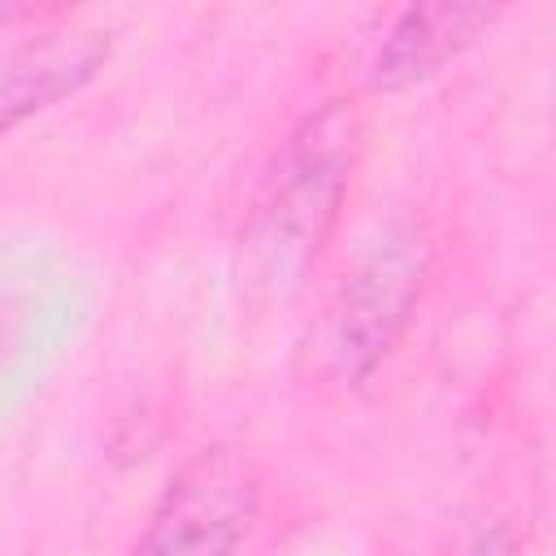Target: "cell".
Returning <instances> with one entry per match:
<instances>
[{
    "label": "cell",
    "mask_w": 556,
    "mask_h": 556,
    "mask_svg": "<svg viewBox=\"0 0 556 556\" xmlns=\"http://www.w3.org/2000/svg\"><path fill=\"white\" fill-rule=\"evenodd\" d=\"M356 156L361 113L352 100L321 104L282 139L239 239L252 287L282 295L317 265L352 187Z\"/></svg>",
    "instance_id": "obj_1"
},
{
    "label": "cell",
    "mask_w": 556,
    "mask_h": 556,
    "mask_svg": "<svg viewBox=\"0 0 556 556\" xmlns=\"http://www.w3.org/2000/svg\"><path fill=\"white\" fill-rule=\"evenodd\" d=\"M256 513V460L235 443L200 447L161 491L130 556H235Z\"/></svg>",
    "instance_id": "obj_2"
},
{
    "label": "cell",
    "mask_w": 556,
    "mask_h": 556,
    "mask_svg": "<svg viewBox=\"0 0 556 556\" xmlns=\"http://www.w3.org/2000/svg\"><path fill=\"white\" fill-rule=\"evenodd\" d=\"M426 274V243L417 235H391L387 243H374L343 278L330 304V356L348 382L369 378L391 356L421 304Z\"/></svg>",
    "instance_id": "obj_3"
},
{
    "label": "cell",
    "mask_w": 556,
    "mask_h": 556,
    "mask_svg": "<svg viewBox=\"0 0 556 556\" xmlns=\"http://www.w3.org/2000/svg\"><path fill=\"white\" fill-rule=\"evenodd\" d=\"M113 39L96 26H56L0 52V135L83 91L109 61Z\"/></svg>",
    "instance_id": "obj_4"
},
{
    "label": "cell",
    "mask_w": 556,
    "mask_h": 556,
    "mask_svg": "<svg viewBox=\"0 0 556 556\" xmlns=\"http://www.w3.org/2000/svg\"><path fill=\"white\" fill-rule=\"evenodd\" d=\"M500 17L491 4H469V0H443V4H408L382 35L369 83L378 91H408L434 78L452 56H460L486 26Z\"/></svg>",
    "instance_id": "obj_5"
}]
</instances>
